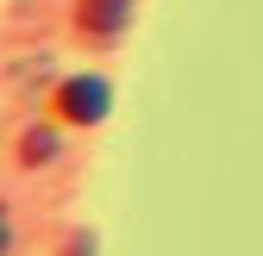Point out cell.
Returning <instances> with one entry per match:
<instances>
[{"label":"cell","mask_w":263,"mask_h":256,"mask_svg":"<svg viewBox=\"0 0 263 256\" xmlns=\"http://www.w3.org/2000/svg\"><path fill=\"white\" fill-rule=\"evenodd\" d=\"M0 256H7V206H0Z\"/></svg>","instance_id":"cell-4"},{"label":"cell","mask_w":263,"mask_h":256,"mask_svg":"<svg viewBox=\"0 0 263 256\" xmlns=\"http://www.w3.org/2000/svg\"><path fill=\"white\" fill-rule=\"evenodd\" d=\"M50 150H57L50 132H31V138H25V156H50Z\"/></svg>","instance_id":"cell-3"},{"label":"cell","mask_w":263,"mask_h":256,"mask_svg":"<svg viewBox=\"0 0 263 256\" xmlns=\"http://www.w3.org/2000/svg\"><path fill=\"white\" fill-rule=\"evenodd\" d=\"M132 0H82V31H94V38H113V31L125 25Z\"/></svg>","instance_id":"cell-2"},{"label":"cell","mask_w":263,"mask_h":256,"mask_svg":"<svg viewBox=\"0 0 263 256\" xmlns=\"http://www.w3.org/2000/svg\"><path fill=\"white\" fill-rule=\"evenodd\" d=\"M57 106H63V119H76V125H101L107 106H113V88L101 75H69L63 94H57Z\"/></svg>","instance_id":"cell-1"}]
</instances>
